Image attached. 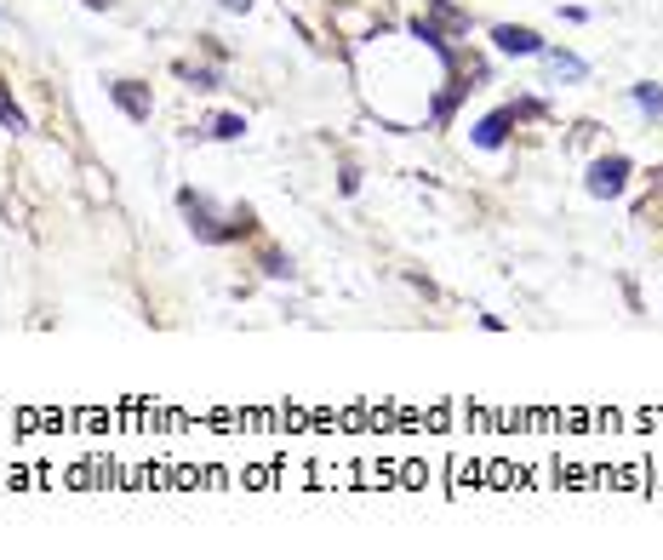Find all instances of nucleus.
I'll use <instances>...</instances> for the list:
<instances>
[{
	"instance_id": "39448f33",
	"label": "nucleus",
	"mask_w": 663,
	"mask_h": 560,
	"mask_svg": "<svg viewBox=\"0 0 663 560\" xmlns=\"http://www.w3.org/2000/svg\"><path fill=\"white\" fill-rule=\"evenodd\" d=\"M109 92H115V103H121V109H126L132 120H149V98L138 92V80H115Z\"/></svg>"
},
{
	"instance_id": "423d86ee",
	"label": "nucleus",
	"mask_w": 663,
	"mask_h": 560,
	"mask_svg": "<svg viewBox=\"0 0 663 560\" xmlns=\"http://www.w3.org/2000/svg\"><path fill=\"white\" fill-rule=\"evenodd\" d=\"M538 58L549 63V69H555L561 80H589V63H583V58H572V52H549V46H543Z\"/></svg>"
},
{
	"instance_id": "9b49d317",
	"label": "nucleus",
	"mask_w": 663,
	"mask_h": 560,
	"mask_svg": "<svg viewBox=\"0 0 663 560\" xmlns=\"http://www.w3.org/2000/svg\"><path fill=\"white\" fill-rule=\"evenodd\" d=\"M223 6H229V12H246V6H252V0H223Z\"/></svg>"
},
{
	"instance_id": "f257e3e1",
	"label": "nucleus",
	"mask_w": 663,
	"mask_h": 560,
	"mask_svg": "<svg viewBox=\"0 0 663 560\" xmlns=\"http://www.w3.org/2000/svg\"><path fill=\"white\" fill-rule=\"evenodd\" d=\"M629 172H635V166H629L623 155L595 160V166H589V195H595V200H618L623 189H629Z\"/></svg>"
},
{
	"instance_id": "9d476101",
	"label": "nucleus",
	"mask_w": 663,
	"mask_h": 560,
	"mask_svg": "<svg viewBox=\"0 0 663 560\" xmlns=\"http://www.w3.org/2000/svg\"><path fill=\"white\" fill-rule=\"evenodd\" d=\"M178 75H183V80H195L201 92H212V86H218V69H195V63H178Z\"/></svg>"
},
{
	"instance_id": "1a4fd4ad",
	"label": "nucleus",
	"mask_w": 663,
	"mask_h": 560,
	"mask_svg": "<svg viewBox=\"0 0 663 560\" xmlns=\"http://www.w3.org/2000/svg\"><path fill=\"white\" fill-rule=\"evenodd\" d=\"M0 126H6V132H29V115L12 103V92H0Z\"/></svg>"
},
{
	"instance_id": "f03ea898",
	"label": "nucleus",
	"mask_w": 663,
	"mask_h": 560,
	"mask_svg": "<svg viewBox=\"0 0 663 560\" xmlns=\"http://www.w3.org/2000/svg\"><path fill=\"white\" fill-rule=\"evenodd\" d=\"M492 46H498L503 58H538L543 35L538 29H526V23H498V29H492Z\"/></svg>"
},
{
	"instance_id": "6e6552de",
	"label": "nucleus",
	"mask_w": 663,
	"mask_h": 560,
	"mask_svg": "<svg viewBox=\"0 0 663 560\" xmlns=\"http://www.w3.org/2000/svg\"><path fill=\"white\" fill-rule=\"evenodd\" d=\"M241 132H246V120H241V115H218L212 126H206V138H218V143H235Z\"/></svg>"
},
{
	"instance_id": "7ed1b4c3",
	"label": "nucleus",
	"mask_w": 663,
	"mask_h": 560,
	"mask_svg": "<svg viewBox=\"0 0 663 560\" xmlns=\"http://www.w3.org/2000/svg\"><path fill=\"white\" fill-rule=\"evenodd\" d=\"M178 206L189 212V229H195L201 240H229V235L218 229V223H212V206H206V195H195V189H183V195H178Z\"/></svg>"
},
{
	"instance_id": "20e7f679",
	"label": "nucleus",
	"mask_w": 663,
	"mask_h": 560,
	"mask_svg": "<svg viewBox=\"0 0 663 560\" xmlns=\"http://www.w3.org/2000/svg\"><path fill=\"white\" fill-rule=\"evenodd\" d=\"M509 126H515V109H492L486 120H475L469 138L481 143V149H503V143H509Z\"/></svg>"
},
{
	"instance_id": "f8f14e48",
	"label": "nucleus",
	"mask_w": 663,
	"mask_h": 560,
	"mask_svg": "<svg viewBox=\"0 0 663 560\" xmlns=\"http://www.w3.org/2000/svg\"><path fill=\"white\" fill-rule=\"evenodd\" d=\"M81 6H92V12H98V6H109V0H81Z\"/></svg>"
},
{
	"instance_id": "0eeeda50",
	"label": "nucleus",
	"mask_w": 663,
	"mask_h": 560,
	"mask_svg": "<svg viewBox=\"0 0 663 560\" xmlns=\"http://www.w3.org/2000/svg\"><path fill=\"white\" fill-rule=\"evenodd\" d=\"M629 98H635V109H641V115L663 120V86H652V80H641V86H635Z\"/></svg>"
}]
</instances>
